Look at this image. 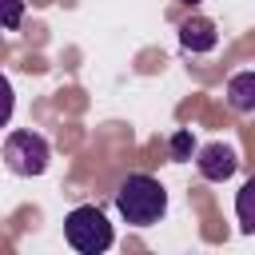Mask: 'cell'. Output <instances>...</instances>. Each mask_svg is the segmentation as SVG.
Returning <instances> with one entry per match:
<instances>
[{"mask_svg":"<svg viewBox=\"0 0 255 255\" xmlns=\"http://www.w3.org/2000/svg\"><path fill=\"white\" fill-rule=\"evenodd\" d=\"M116 207H120V215H124L131 227H151V223H159L163 211H167V191H163L159 179L135 171V175H128V179L120 183Z\"/></svg>","mask_w":255,"mask_h":255,"instance_id":"obj_1","label":"cell"},{"mask_svg":"<svg viewBox=\"0 0 255 255\" xmlns=\"http://www.w3.org/2000/svg\"><path fill=\"white\" fill-rule=\"evenodd\" d=\"M64 239L80 251V255H104L112 247V223L100 207L84 203V207H72L68 219H64Z\"/></svg>","mask_w":255,"mask_h":255,"instance_id":"obj_2","label":"cell"},{"mask_svg":"<svg viewBox=\"0 0 255 255\" xmlns=\"http://www.w3.org/2000/svg\"><path fill=\"white\" fill-rule=\"evenodd\" d=\"M48 159H52V147H48V139L44 135H36V131H8V139H4V163H8V171L12 175H44L48 171Z\"/></svg>","mask_w":255,"mask_h":255,"instance_id":"obj_3","label":"cell"},{"mask_svg":"<svg viewBox=\"0 0 255 255\" xmlns=\"http://www.w3.org/2000/svg\"><path fill=\"white\" fill-rule=\"evenodd\" d=\"M195 167H199V175H203V179H211V183H223V179H231V175H235V167H239V155H235V147H231V143L215 139V143H203V147H199V155H195Z\"/></svg>","mask_w":255,"mask_h":255,"instance_id":"obj_4","label":"cell"},{"mask_svg":"<svg viewBox=\"0 0 255 255\" xmlns=\"http://www.w3.org/2000/svg\"><path fill=\"white\" fill-rule=\"evenodd\" d=\"M179 44L187 52H211L219 44V32H215V24L207 16H191V20L179 24Z\"/></svg>","mask_w":255,"mask_h":255,"instance_id":"obj_5","label":"cell"},{"mask_svg":"<svg viewBox=\"0 0 255 255\" xmlns=\"http://www.w3.org/2000/svg\"><path fill=\"white\" fill-rule=\"evenodd\" d=\"M227 104L231 112H243V116L255 112V72H235L227 80Z\"/></svg>","mask_w":255,"mask_h":255,"instance_id":"obj_6","label":"cell"},{"mask_svg":"<svg viewBox=\"0 0 255 255\" xmlns=\"http://www.w3.org/2000/svg\"><path fill=\"white\" fill-rule=\"evenodd\" d=\"M235 219H239V227L247 231V235H255V175L239 187V195H235Z\"/></svg>","mask_w":255,"mask_h":255,"instance_id":"obj_7","label":"cell"},{"mask_svg":"<svg viewBox=\"0 0 255 255\" xmlns=\"http://www.w3.org/2000/svg\"><path fill=\"white\" fill-rule=\"evenodd\" d=\"M20 16H24V4H20V0H4V28H8V32L20 28Z\"/></svg>","mask_w":255,"mask_h":255,"instance_id":"obj_8","label":"cell"},{"mask_svg":"<svg viewBox=\"0 0 255 255\" xmlns=\"http://www.w3.org/2000/svg\"><path fill=\"white\" fill-rule=\"evenodd\" d=\"M171 155L175 159H187L191 155V131H175L171 135Z\"/></svg>","mask_w":255,"mask_h":255,"instance_id":"obj_9","label":"cell"},{"mask_svg":"<svg viewBox=\"0 0 255 255\" xmlns=\"http://www.w3.org/2000/svg\"><path fill=\"white\" fill-rule=\"evenodd\" d=\"M183 4H199V0H183Z\"/></svg>","mask_w":255,"mask_h":255,"instance_id":"obj_10","label":"cell"}]
</instances>
